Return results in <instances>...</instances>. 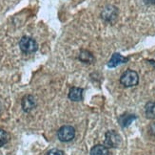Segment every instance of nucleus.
Masks as SVG:
<instances>
[{
	"mask_svg": "<svg viewBox=\"0 0 155 155\" xmlns=\"http://www.w3.org/2000/svg\"><path fill=\"white\" fill-rule=\"evenodd\" d=\"M19 47L24 53H33L37 51L38 44L33 38L30 37H23L19 41Z\"/></svg>",
	"mask_w": 155,
	"mask_h": 155,
	"instance_id": "obj_2",
	"label": "nucleus"
},
{
	"mask_svg": "<svg viewBox=\"0 0 155 155\" xmlns=\"http://www.w3.org/2000/svg\"><path fill=\"white\" fill-rule=\"evenodd\" d=\"M118 16V10L116 7L114 6H107L102 12V17L106 21L112 22L114 21Z\"/></svg>",
	"mask_w": 155,
	"mask_h": 155,
	"instance_id": "obj_5",
	"label": "nucleus"
},
{
	"mask_svg": "<svg viewBox=\"0 0 155 155\" xmlns=\"http://www.w3.org/2000/svg\"><path fill=\"white\" fill-rule=\"evenodd\" d=\"M121 144V136L115 130H109L105 134V146L107 147H118Z\"/></svg>",
	"mask_w": 155,
	"mask_h": 155,
	"instance_id": "obj_4",
	"label": "nucleus"
},
{
	"mask_svg": "<svg viewBox=\"0 0 155 155\" xmlns=\"http://www.w3.org/2000/svg\"><path fill=\"white\" fill-rule=\"evenodd\" d=\"M57 136L61 142H71L75 137V130L71 125H64L59 129Z\"/></svg>",
	"mask_w": 155,
	"mask_h": 155,
	"instance_id": "obj_3",
	"label": "nucleus"
},
{
	"mask_svg": "<svg viewBox=\"0 0 155 155\" xmlns=\"http://www.w3.org/2000/svg\"><path fill=\"white\" fill-rule=\"evenodd\" d=\"M150 134H152L153 136H155V123H152L150 125Z\"/></svg>",
	"mask_w": 155,
	"mask_h": 155,
	"instance_id": "obj_15",
	"label": "nucleus"
},
{
	"mask_svg": "<svg viewBox=\"0 0 155 155\" xmlns=\"http://www.w3.org/2000/svg\"><path fill=\"white\" fill-rule=\"evenodd\" d=\"M145 112L147 119H155V102H149L145 106Z\"/></svg>",
	"mask_w": 155,
	"mask_h": 155,
	"instance_id": "obj_10",
	"label": "nucleus"
},
{
	"mask_svg": "<svg viewBox=\"0 0 155 155\" xmlns=\"http://www.w3.org/2000/svg\"><path fill=\"white\" fill-rule=\"evenodd\" d=\"M150 3H152V4H155V0H147Z\"/></svg>",
	"mask_w": 155,
	"mask_h": 155,
	"instance_id": "obj_16",
	"label": "nucleus"
},
{
	"mask_svg": "<svg viewBox=\"0 0 155 155\" xmlns=\"http://www.w3.org/2000/svg\"><path fill=\"white\" fill-rule=\"evenodd\" d=\"M79 59L81 62H83L85 63H91V62H93V56L90 52L87 51H85L83 50L82 52L80 53V56H79Z\"/></svg>",
	"mask_w": 155,
	"mask_h": 155,
	"instance_id": "obj_12",
	"label": "nucleus"
},
{
	"mask_svg": "<svg viewBox=\"0 0 155 155\" xmlns=\"http://www.w3.org/2000/svg\"><path fill=\"white\" fill-rule=\"evenodd\" d=\"M9 139H10V135L8 134V132L3 129H0V147L8 143Z\"/></svg>",
	"mask_w": 155,
	"mask_h": 155,
	"instance_id": "obj_13",
	"label": "nucleus"
},
{
	"mask_svg": "<svg viewBox=\"0 0 155 155\" xmlns=\"http://www.w3.org/2000/svg\"><path fill=\"white\" fill-rule=\"evenodd\" d=\"M48 155H65V154L62 150H57V149H53L48 152Z\"/></svg>",
	"mask_w": 155,
	"mask_h": 155,
	"instance_id": "obj_14",
	"label": "nucleus"
},
{
	"mask_svg": "<svg viewBox=\"0 0 155 155\" xmlns=\"http://www.w3.org/2000/svg\"><path fill=\"white\" fill-rule=\"evenodd\" d=\"M84 90L79 87H72L69 92V99L73 100V102H79L83 98Z\"/></svg>",
	"mask_w": 155,
	"mask_h": 155,
	"instance_id": "obj_8",
	"label": "nucleus"
},
{
	"mask_svg": "<svg viewBox=\"0 0 155 155\" xmlns=\"http://www.w3.org/2000/svg\"><path fill=\"white\" fill-rule=\"evenodd\" d=\"M135 119H136V116L131 115V114H130V115H123L120 117L119 123H120L121 126L127 127V126H129L132 123V121H134Z\"/></svg>",
	"mask_w": 155,
	"mask_h": 155,
	"instance_id": "obj_11",
	"label": "nucleus"
},
{
	"mask_svg": "<svg viewBox=\"0 0 155 155\" xmlns=\"http://www.w3.org/2000/svg\"><path fill=\"white\" fill-rule=\"evenodd\" d=\"M21 106L22 109L25 112H31L32 109L35 108L36 106V100L35 98L31 95H26L21 102Z\"/></svg>",
	"mask_w": 155,
	"mask_h": 155,
	"instance_id": "obj_6",
	"label": "nucleus"
},
{
	"mask_svg": "<svg viewBox=\"0 0 155 155\" xmlns=\"http://www.w3.org/2000/svg\"><path fill=\"white\" fill-rule=\"evenodd\" d=\"M127 62V58L123 57L122 55H120L118 53H114L111 58L110 59L109 63H107V66L110 67V68H113V67H116L118 66L119 64H122V63H125Z\"/></svg>",
	"mask_w": 155,
	"mask_h": 155,
	"instance_id": "obj_7",
	"label": "nucleus"
},
{
	"mask_svg": "<svg viewBox=\"0 0 155 155\" xmlns=\"http://www.w3.org/2000/svg\"><path fill=\"white\" fill-rule=\"evenodd\" d=\"M139 83V76L137 72L133 70L125 71L120 78V83L125 87H132Z\"/></svg>",
	"mask_w": 155,
	"mask_h": 155,
	"instance_id": "obj_1",
	"label": "nucleus"
},
{
	"mask_svg": "<svg viewBox=\"0 0 155 155\" xmlns=\"http://www.w3.org/2000/svg\"><path fill=\"white\" fill-rule=\"evenodd\" d=\"M90 155H110V152L105 145H96L91 150Z\"/></svg>",
	"mask_w": 155,
	"mask_h": 155,
	"instance_id": "obj_9",
	"label": "nucleus"
}]
</instances>
